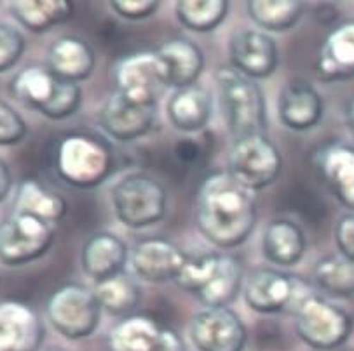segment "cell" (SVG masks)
<instances>
[{
	"mask_svg": "<svg viewBox=\"0 0 354 351\" xmlns=\"http://www.w3.org/2000/svg\"><path fill=\"white\" fill-rule=\"evenodd\" d=\"M194 217L208 242L220 249H236L253 233L257 203L250 190L227 170H218L203 179L196 195Z\"/></svg>",
	"mask_w": 354,
	"mask_h": 351,
	"instance_id": "cell-1",
	"label": "cell"
},
{
	"mask_svg": "<svg viewBox=\"0 0 354 351\" xmlns=\"http://www.w3.org/2000/svg\"><path fill=\"white\" fill-rule=\"evenodd\" d=\"M180 289L198 297L205 308H227L243 289V268L232 256L189 254L175 280Z\"/></svg>",
	"mask_w": 354,
	"mask_h": 351,
	"instance_id": "cell-2",
	"label": "cell"
},
{
	"mask_svg": "<svg viewBox=\"0 0 354 351\" xmlns=\"http://www.w3.org/2000/svg\"><path fill=\"white\" fill-rule=\"evenodd\" d=\"M227 129L234 139L266 134V96L257 80L243 75L232 66H222L215 75Z\"/></svg>",
	"mask_w": 354,
	"mask_h": 351,
	"instance_id": "cell-3",
	"label": "cell"
},
{
	"mask_svg": "<svg viewBox=\"0 0 354 351\" xmlns=\"http://www.w3.org/2000/svg\"><path fill=\"white\" fill-rule=\"evenodd\" d=\"M11 94L46 119L65 120L81 108L82 91L73 82L59 79L49 68L26 66L11 80Z\"/></svg>",
	"mask_w": 354,
	"mask_h": 351,
	"instance_id": "cell-4",
	"label": "cell"
},
{
	"mask_svg": "<svg viewBox=\"0 0 354 351\" xmlns=\"http://www.w3.org/2000/svg\"><path fill=\"white\" fill-rule=\"evenodd\" d=\"M112 167V152L95 136L68 134L56 148V172L73 188H96L109 179Z\"/></svg>",
	"mask_w": 354,
	"mask_h": 351,
	"instance_id": "cell-5",
	"label": "cell"
},
{
	"mask_svg": "<svg viewBox=\"0 0 354 351\" xmlns=\"http://www.w3.org/2000/svg\"><path fill=\"white\" fill-rule=\"evenodd\" d=\"M295 330L307 346L330 351L344 344L353 330V319L326 297L309 292L293 312Z\"/></svg>",
	"mask_w": 354,
	"mask_h": 351,
	"instance_id": "cell-6",
	"label": "cell"
},
{
	"mask_svg": "<svg viewBox=\"0 0 354 351\" xmlns=\"http://www.w3.org/2000/svg\"><path fill=\"white\" fill-rule=\"evenodd\" d=\"M117 219L131 230H142L162 221L166 192L161 183L147 174H129L112 190Z\"/></svg>",
	"mask_w": 354,
	"mask_h": 351,
	"instance_id": "cell-7",
	"label": "cell"
},
{
	"mask_svg": "<svg viewBox=\"0 0 354 351\" xmlns=\"http://www.w3.org/2000/svg\"><path fill=\"white\" fill-rule=\"evenodd\" d=\"M283 157L266 134L234 139L229 152V170L239 185L250 192L263 190L278 179Z\"/></svg>",
	"mask_w": 354,
	"mask_h": 351,
	"instance_id": "cell-8",
	"label": "cell"
},
{
	"mask_svg": "<svg viewBox=\"0 0 354 351\" xmlns=\"http://www.w3.org/2000/svg\"><path fill=\"white\" fill-rule=\"evenodd\" d=\"M102 308L91 289L66 283L48 303V319L56 332L66 339H84L96 330Z\"/></svg>",
	"mask_w": 354,
	"mask_h": 351,
	"instance_id": "cell-9",
	"label": "cell"
},
{
	"mask_svg": "<svg viewBox=\"0 0 354 351\" xmlns=\"http://www.w3.org/2000/svg\"><path fill=\"white\" fill-rule=\"evenodd\" d=\"M245 301L260 315L295 312L300 301L313 290L304 280L272 268H260L250 273L243 283Z\"/></svg>",
	"mask_w": 354,
	"mask_h": 351,
	"instance_id": "cell-10",
	"label": "cell"
},
{
	"mask_svg": "<svg viewBox=\"0 0 354 351\" xmlns=\"http://www.w3.org/2000/svg\"><path fill=\"white\" fill-rule=\"evenodd\" d=\"M55 225L12 212L0 223V263L23 266L39 259L55 242Z\"/></svg>",
	"mask_w": 354,
	"mask_h": 351,
	"instance_id": "cell-11",
	"label": "cell"
},
{
	"mask_svg": "<svg viewBox=\"0 0 354 351\" xmlns=\"http://www.w3.org/2000/svg\"><path fill=\"white\" fill-rule=\"evenodd\" d=\"M117 92L138 105H157L166 87V72L156 51L136 52L115 65Z\"/></svg>",
	"mask_w": 354,
	"mask_h": 351,
	"instance_id": "cell-12",
	"label": "cell"
},
{
	"mask_svg": "<svg viewBox=\"0 0 354 351\" xmlns=\"http://www.w3.org/2000/svg\"><path fill=\"white\" fill-rule=\"evenodd\" d=\"M190 341L198 351H243L246 327L229 308H203L190 322Z\"/></svg>",
	"mask_w": 354,
	"mask_h": 351,
	"instance_id": "cell-13",
	"label": "cell"
},
{
	"mask_svg": "<svg viewBox=\"0 0 354 351\" xmlns=\"http://www.w3.org/2000/svg\"><path fill=\"white\" fill-rule=\"evenodd\" d=\"M230 66L253 80L269 79L278 68V46L259 30H236L229 40Z\"/></svg>",
	"mask_w": 354,
	"mask_h": 351,
	"instance_id": "cell-14",
	"label": "cell"
},
{
	"mask_svg": "<svg viewBox=\"0 0 354 351\" xmlns=\"http://www.w3.org/2000/svg\"><path fill=\"white\" fill-rule=\"evenodd\" d=\"M189 252L165 239H147L129 252V265L140 280L149 283L175 282Z\"/></svg>",
	"mask_w": 354,
	"mask_h": 351,
	"instance_id": "cell-15",
	"label": "cell"
},
{
	"mask_svg": "<svg viewBox=\"0 0 354 351\" xmlns=\"http://www.w3.org/2000/svg\"><path fill=\"white\" fill-rule=\"evenodd\" d=\"M156 112L157 105H138L115 91L102 106L98 122L115 141H133L152 129Z\"/></svg>",
	"mask_w": 354,
	"mask_h": 351,
	"instance_id": "cell-16",
	"label": "cell"
},
{
	"mask_svg": "<svg viewBox=\"0 0 354 351\" xmlns=\"http://www.w3.org/2000/svg\"><path fill=\"white\" fill-rule=\"evenodd\" d=\"M44 334L41 317L28 304L0 303V351H39Z\"/></svg>",
	"mask_w": 354,
	"mask_h": 351,
	"instance_id": "cell-17",
	"label": "cell"
},
{
	"mask_svg": "<svg viewBox=\"0 0 354 351\" xmlns=\"http://www.w3.org/2000/svg\"><path fill=\"white\" fill-rule=\"evenodd\" d=\"M278 117L283 126L295 132L313 129L323 117L322 94L306 80L285 83L278 98Z\"/></svg>",
	"mask_w": 354,
	"mask_h": 351,
	"instance_id": "cell-18",
	"label": "cell"
},
{
	"mask_svg": "<svg viewBox=\"0 0 354 351\" xmlns=\"http://www.w3.org/2000/svg\"><path fill=\"white\" fill-rule=\"evenodd\" d=\"M128 261V247L113 233H95L82 247V270H84L86 277L95 283L124 273V266Z\"/></svg>",
	"mask_w": 354,
	"mask_h": 351,
	"instance_id": "cell-19",
	"label": "cell"
},
{
	"mask_svg": "<svg viewBox=\"0 0 354 351\" xmlns=\"http://www.w3.org/2000/svg\"><path fill=\"white\" fill-rule=\"evenodd\" d=\"M316 163L333 197L354 212V146L340 141L325 145Z\"/></svg>",
	"mask_w": 354,
	"mask_h": 351,
	"instance_id": "cell-20",
	"label": "cell"
},
{
	"mask_svg": "<svg viewBox=\"0 0 354 351\" xmlns=\"http://www.w3.org/2000/svg\"><path fill=\"white\" fill-rule=\"evenodd\" d=\"M166 72V86L175 91L198 83L199 75L205 70V54L199 46L189 39L166 40L156 49Z\"/></svg>",
	"mask_w": 354,
	"mask_h": 351,
	"instance_id": "cell-21",
	"label": "cell"
},
{
	"mask_svg": "<svg viewBox=\"0 0 354 351\" xmlns=\"http://www.w3.org/2000/svg\"><path fill=\"white\" fill-rule=\"evenodd\" d=\"M316 75L323 82H340L354 77V21L333 28L326 35L316 61Z\"/></svg>",
	"mask_w": 354,
	"mask_h": 351,
	"instance_id": "cell-22",
	"label": "cell"
},
{
	"mask_svg": "<svg viewBox=\"0 0 354 351\" xmlns=\"http://www.w3.org/2000/svg\"><path fill=\"white\" fill-rule=\"evenodd\" d=\"M166 113L175 129L182 132H198L208 126L213 113V96L206 87L194 83L171 94Z\"/></svg>",
	"mask_w": 354,
	"mask_h": 351,
	"instance_id": "cell-23",
	"label": "cell"
},
{
	"mask_svg": "<svg viewBox=\"0 0 354 351\" xmlns=\"http://www.w3.org/2000/svg\"><path fill=\"white\" fill-rule=\"evenodd\" d=\"M48 68L66 82L88 80L95 70V52L91 46L79 37H59L48 51Z\"/></svg>",
	"mask_w": 354,
	"mask_h": 351,
	"instance_id": "cell-24",
	"label": "cell"
},
{
	"mask_svg": "<svg viewBox=\"0 0 354 351\" xmlns=\"http://www.w3.org/2000/svg\"><path fill=\"white\" fill-rule=\"evenodd\" d=\"M263 256L272 265L295 266L304 257L306 250V237L297 223L288 219H278L267 225L262 237Z\"/></svg>",
	"mask_w": 354,
	"mask_h": 351,
	"instance_id": "cell-25",
	"label": "cell"
},
{
	"mask_svg": "<svg viewBox=\"0 0 354 351\" xmlns=\"http://www.w3.org/2000/svg\"><path fill=\"white\" fill-rule=\"evenodd\" d=\"M12 212L26 214L55 225L66 214V202L62 195L49 190L37 179H25L16 188Z\"/></svg>",
	"mask_w": 354,
	"mask_h": 351,
	"instance_id": "cell-26",
	"label": "cell"
},
{
	"mask_svg": "<svg viewBox=\"0 0 354 351\" xmlns=\"http://www.w3.org/2000/svg\"><path fill=\"white\" fill-rule=\"evenodd\" d=\"M162 329L145 315L124 317L109 334V351H157Z\"/></svg>",
	"mask_w": 354,
	"mask_h": 351,
	"instance_id": "cell-27",
	"label": "cell"
},
{
	"mask_svg": "<svg viewBox=\"0 0 354 351\" xmlns=\"http://www.w3.org/2000/svg\"><path fill=\"white\" fill-rule=\"evenodd\" d=\"M9 11L25 30L32 33H46L68 21L73 4L68 0H18L11 2Z\"/></svg>",
	"mask_w": 354,
	"mask_h": 351,
	"instance_id": "cell-28",
	"label": "cell"
},
{
	"mask_svg": "<svg viewBox=\"0 0 354 351\" xmlns=\"http://www.w3.org/2000/svg\"><path fill=\"white\" fill-rule=\"evenodd\" d=\"M93 292L102 312L113 317H129L142 297L138 283L126 273L95 283Z\"/></svg>",
	"mask_w": 354,
	"mask_h": 351,
	"instance_id": "cell-29",
	"label": "cell"
},
{
	"mask_svg": "<svg viewBox=\"0 0 354 351\" xmlns=\"http://www.w3.org/2000/svg\"><path fill=\"white\" fill-rule=\"evenodd\" d=\"M246 9L259 28L276 33L292 30L304 12L302 2L297 0H252L246 4Z\"/></svg>",
	"mask_w": 354,
	"mask_h": 351,
	"instance_id": "cell-30",
	"label": "cell"
},
{
	"mask_svg": "<svg viewBox=\"0 0 354 351\" xmlns=\"http://www.w3.org/2000/svg\"><path fill=\"white\" fill-rule=\"evenodd\" d=\"M314 283L328 296H354V261L342 254L323 257L314 266Z\"/></svg>",
	"mask_w": 354,
	"mask_h": 351,
	"instance_id": "cell-31",
	"label": "cell"
},
{
	"mask_svg": "<svg viewBox=\"0 0 354 351\" xmlns=\"http://www.w3.org/2000/svg\"><path fill=\"white\" fill-rule=\"evenodd\" d=\"M180 25L196 33H209L218 28L229 12L225 0H182L175 6Z\"/></svg>",
	"mask_w": 354,
	"mask_h": 351,
	"instance_id": "cell-32",
	"label": "cell"
},
{
	"mask_svg": "<svg viewBox=\"0 0 354 351\" xmlns=\"http://www.w3.org/2000/svg\"><path fill=\"white\" fill-rule=\"evenodd\" d=\"M25 52V37L16 26L0 23V73L15 68Z\"/></svg>",
	"mask_w": 354,
	"mask_h": 351,
	"instance_id": "cell-33",
	"label": "cell"
},
{
	"mask_svg": "<svg viewBox=\"0 0 354 351\" xmlns=\"http://www.w3.org/2000/svg\"><path fill=\"white\" fill-rule=\"evenodd\" d=\"M28 127L23 117L8 103L0 101V146H15L25 139Z\"/></svg>",
	"mask_w": 354,
	"mask_h": 351,
	"instance_id": "cell-34",
	"label": "cell"
},
{
	"mask_svg": "<svg viewBox=\"0 0 354 351\" xmlns=\"http://www.w3.org/2000/svg\"><path fill=\"white\" fill-rule=\"evenodd\" d=\"M115 14L121 18L128 19V21H140V19H149L153 12L159 9V2L157 0H113L110 2Z\"/></svg>",
	"mask_w": 354,
	"mask_h": 351,
	"instance_id": "cell-35",
	"label": "cell"
},
{
	"mask_svg": "<svg viewBox=\"0 0 354 351\" xmlns=\"http://www.w3.org/2000/svg\"><path fill=\"white\" fill-rule=\"evenodd\" d=\"M335 242L339 252L354 261V212L346 214L339 219L335 226Z\"/></svg>",
	"mask_w": 354,
	"mask_h": 351,
	"instance_id": "cell-36",
	"label": "cell"
},
{
	"mask_svg": "<svg viewBox=\"0 0 354 351\" xmlns=\"http://www.w3.org/2000/svg\"><path fill=\"white\" fill-rule=\"evenodd\" d=\"M157 351H187V350H185V343H183V339L180 337V334L176 332V330L165 327V329H162L161 343H159Z\"/></svg>",
	"mask_w": 354,
	"mask_h": 351,
	"instance_id": "cell-37",
	"label": "cell"
},
{
	"mask_svg": "<svg viewBox=\"0 0 354 351\" xmlns=\"http://www.w3.org/2000/svg\"><path fill=\"white\" fill-rule=\"evenodd\" d=\"M12 190V174L8 163L0 159V203L4 202Z\"/></svg>",
	"mask_w": 354,
	"mask_h": 351,
	"instance_id": "cell-38",
	"label": "cell"
},
{
	"mask_svg": "<svg viewBox=\"0 0 354 351\" xmlns=\"http://www.w3.org/2000/svg\"><path fill=\"white\" fill-rule=\"evenodd\" d=\"M346 122H347V127H349L351 134L354 136V99H351L349 105H347L346 108Z\"/></svg>",
	"mask_w": 354,
	"mask_h": 351,
	"instance_id": "cell-39",
	"label": "cell"
},
{
	"mask_svg": "<svg viewBox=\"0 0 354 351\" xmlns=\"http://www.w3.org/2000/svg\"><path fill=\"white\" fill-rule=\"evenodd\" d=\"M46 351H63V350H58V348H51V350H46Z\"/></svg>",
	"mask_w": 354,
	"mask_h": 351,
	"instance_id": "cell-40",
	"label": "cell"
}]
</instances>
